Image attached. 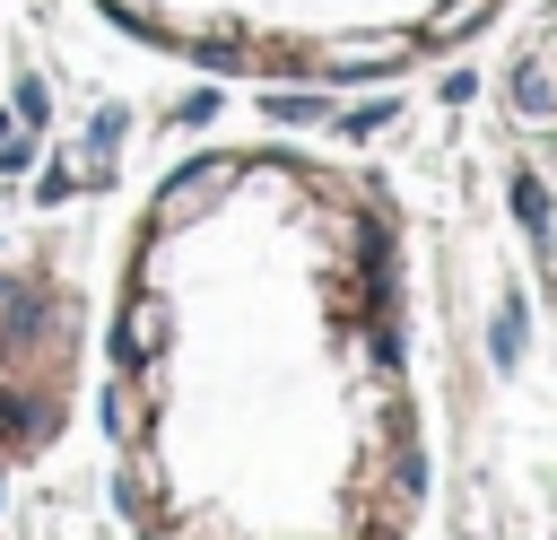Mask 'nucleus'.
<instances>
[{"mask_svg":"<svg viewBox=\"0 0 557 540\" xmlns=\"http://www.w3.org/2000/svg\"><path fill=\"white\" fill-rule=\"evenodd\" d=\"M131 540H409L426 444L392 200L296 148L157 183L104 314Z\"/></svg>","mask_w":557,"mask_h":540,"instance_id":"obj_1","label":"nucleus"},{"mask_svg":"<svg viewBox=\"0 0 557 540\" xmlns=\"http://www.w3.org/2000/svg\"><path fill=\"white\" fill-rule=\"evenodd\" d=\"M131 35L209 70H409L496 0H104Z\"/></svg>","mask_w":557,"mask_h":540,"instance_id":"obj_2","label":"nucleus"},{"mask_svg":"<svg viewBox=\"0 0 557 540\" xmlns=\"http://www.w3.org/2000/svg\"><path fill=\"white\" fill-rule=\"evenodd\" d=\"M87 322L96 296L70 253L0 235V470L44 462L87 392Z\"/></svg>","mask_w":557,"mask_h":540,"instance_id":"obj_3","label":"nucleus"}]
</instances>
